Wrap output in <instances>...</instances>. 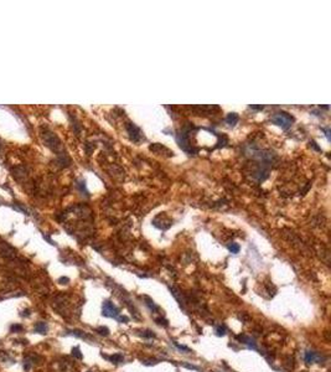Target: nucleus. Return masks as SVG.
Wrapping results in <instances>:
<instances>
[{"instance_id":"nucleus-1","label":"nucleus","mask_w":331,"mask_h":372,"mask_svg":"<svg viewBox=\"0 0 331 372\" xmlns=\"http://www.w3.org/2000/svg\"><path fill=\"white\" fill-rule=\"evenodd\" d=\"M102 315H104L107 318H113V319H117L118 321L120 323H127L128 321V318L127 316H120V310L113 304L110 303L109 300H106L102 305Z\"/></svg>"},{"instance_id":"nucleus-2","label":"nucleus","mask_w":331,"mask_h":372,"mask_svg":"<svg viewBox=\"0 0 331 372\" xmlns=\"http://www.w3.org/2000/svg\"><path fill=\"white\" fill-rule=\"evenodd\" d=\"M42 138H44V141L46 143V145L48 148H51L54 151H57L60 148H61V143L60 140L57 139V137L55 135L54 133L51 132H44L42 133Z\"/></svg>"},{"instance_id":"nucleus-3","label":"nucleus","mask_w":331,"mask_h":372,"mask_svg":"<svg viewBox=\"0 0 331 372\" xmlns=\"http://www.w3.org/2000/svg\"><path fill=\"white\" fill-rule=\"evenodd\" d=\"M272 122H274L275 124H278V126L282 127L283 129H286V128L292 124L293 118L289 116L288 113H277L275 116L272 117Z\"/></svg>"},{"instance_id":"nucleus-4","label":"nucleus","mask_w":331,"mask_h":372,"mask_svg":"<svg viewBox=\"0 0 331 372\" xmlns=\"http://www.w3.org/2000/svg\"><path fill=\"white\" fill-rule=\"evenodd\" d=\"M0 254L5 258H10V259H11V258H14L16 256V252L14 251V248L10 247L6 242L0 241Z\"/></svg>"},{"instance_id":"nucleus-5","label":"nucleus","mask_w":331,"mask_h":372,"mask_svg":"<svg viewBox=\"0 0 331 372\" xmlns=\"http://www.w3.org/2000/svg\"><path fill=\"white\" fill-rule=\"evenodd\" d=\"M304 358H305V362L308 364H311V362H316V361H320L321 356H320L317 352L315 351H305V355H304Z\"/></svg>"},{"instance_id":"nucleus-6","label":"nucleus","mask_w":331,"mask_h":372,"mask_svg":"<svg viewBox=\"0 0 331 372\" xmlns=\"http://www.w3.org/2000/svg\"><path fill=\"white\" fill-rule=\"evenodd\" d=\"M238 339H241V341L243 344H246L249 349H253L255 351H258V347H257V343L254 341V339L252 337H248V336H238Z\"/></svg>"},{"instance_id":"nucleus-7","label":"nucleus","mask_w":331,"mask_h":372,"mask_svg":"<svg viewBox=\"0 0 331 372\" xmlns=\"http://www.w3.org/2000/svg\"><path fill=\"white\" fill-rule=\"evenodd\" d=\"M106 358H108L109 361H112L113 364H120V362H123L124 361V357H123V355L122 354H114V355H112V356H104Z\"/></svg>"},{"instance_id":"nucleus-8","label":"nucleus","mask_w":331,"mask_h":372,"mask_svg":"<svg viewBox=\"0 0 331 372\" xmlns=\"http://www.w3.org/2000/svg\"><path fill=\"white\" fill-rule=\"evenodd\" d=\"M35 331L39 334H46L47 331V325L45 323H37L35 325Z\"/></svg>"},{"instance_id":"nucleus-9","label":"nucleus","mask_w":331,"mask_h":372,"mask_svg":"<svg viewBox=\"0 0 331 372\" xmlns=\"http://www.w3.org/2000/svg\"><path fill=\"white\" fill-rule=\"evenodd\" d=\"M71 334L77 336V337H81V339H88V336L83 331H79V330H73V331H71Z\"/></svg>"},{"instance_id":"nucleus-10","label":"nucleus","mask_w":331,"mask_h":372,"mask_svg":"<svg viewBox=\"0 0 331 372\" xmlns=\"http://www.w3.org/2000/svg\"><path fill=\"white\" fill-rule=\"evenodd\" d=\"M145 299H147V300H148L147 305H148V306L150 308V310H154V312H155V310H159V306H158L156 304H155V303L153 302V300H150V299H149V298H147V296H145Z\"/></svg>"},{"instance_id":"nucleus-11","label":"nucleus","mask_w":331,"mask_h":372,"mask_svg":"<svg viewBox=\"0 0 331 372\" xmlns=\"http://www.w3.org/2000/svg\"><path fill=\"white\" fill-rule=\"evenodd\" d=\"M228 250L232 252V253H238L240 252V246L236 244V243H232L228 246Z\"/></svg>"},{"instance_id":"nucleus-12","label":"nucleus","mask_w":331,"mask_h":372,"mask_svg":"<svg viewBox=\"0 0 331 372\" xmlns=\"http://www.w3.org/2000/svg\"><path fill=\"white\" fill-rule=\"evenodd\" d=\"M227 122L228 123H232V126L237 122V116H236V113H231V114L228 116V118H227Z\"/></svg>"},{"instance_id":"nucleus-13","label":"nucleus","mask_w":331,"mask_h":372,"mask_svg":"<svg viewBox=\"0 0 331 372\" xmlns=\"http://www.w3.org/2000/svg\"><path fill=\"white\" fill-rule=\"evenodd\" d=\"M72 355H73L76 358H82V354H81L78 347H75L73 350H72Z\"/></svg>"},{"instance_id":"nucleus-14","label":"nucleus","mask_w":331,"mask_h":372,"mask_svg":"<svg viewBox=\"0 0 331 372\" xmlns=\"http://www.w3.org/2000/svg\"><path fill=\"white\" fill-rule=\"evenodd\" d=\"M216 333H217V335H218V336H223L226 334V327L224 326H218L216 329Z\"/></svg>"},{"instance_id":"nucleus-15","label":"nucleus","mask_w":331,"mask_h":372,"mask_svg":"<svg viewBox=\"0 0 331 372\" xmlns=\"http://www.w3.org/2000/svg\"><path fill=\"white\" fill-rule=\"evenodd\" d=\"M97 331H99L101 335H104V336H107V335L109 334V330H108L107 327H98Z\"/></svg>"},{"instance_id":"nucleus-16","label":"nucleus","mask_w":331,"mask_h":372,"mask_svg":"<svg viewBox=\"0 0 331 372\" xmlns=\"http://www.w3.org/2000/svg\"><path fill=\"white\" fill-rule=\"evenodd\" d=\"M144 337H155V334H153L151 331L147 330V331H144V334H141Z\"/></svg>"},{"instance_id":"nucleus-17","label":"nucleus","mask_w":331,"mask_h":372,"mask_svg":"<svg viewBox=\"0 0 331 372\" xmlns=\"http://www.w3.org/2000/svg\"><path fill=\"white\" fill-rule=\"evenodd\" d=\"M11 330H13L14 333L17 331V330L20 331V330H23V326H21V325H13V326H11Z\"/></svg>"},{"instance_id":"nucleus-18","label":"nucleus","mask_w":331,"mask_h":372,"mask_svg":"<svg viewBox=\"0 0 331 372\" xmlns=\"http://www.w3.org/2000/svg\"><path fill=\"white\" fill-rule=\"evenodd\" d=\"M175 345H176V347H179L180 350H185V351H190V349L189 347H186V346H182V345H179V344H176V343H174Z\"/></svg>"},{"instance_id":"nucleus-19","label":"nucleus","mask_w":331,"mask_h":372,"mask_svg":"<svg viewBox=\"0 0 331 372\" xmlns=\"http://www.w3.org/2000/svg\"><path fill=\"white\" fill-rule=\"evenodd\" d=\"M0 148H2V144H0Z\"/></svg>"}]
</instances>
